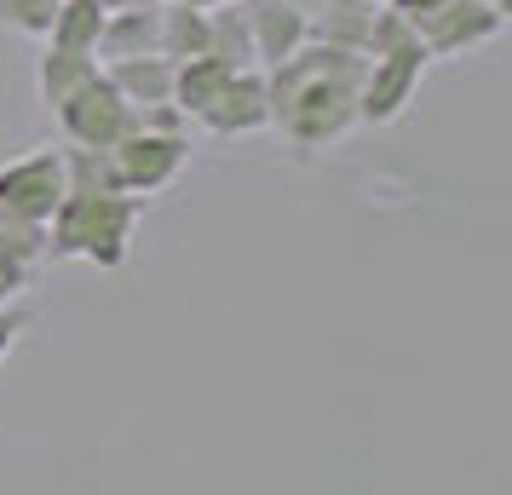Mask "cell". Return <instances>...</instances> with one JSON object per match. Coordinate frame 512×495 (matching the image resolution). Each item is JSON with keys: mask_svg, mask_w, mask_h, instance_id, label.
Instances as JSON below:
<instances>
[{"mask_svg": "<svg viewBox=\"0 0 512 495\" xmlns=\"http://www.w3.org/2000/svg\"><path fill=\"white\" fill-rule=\"evenodd\" d=\"M369 52L340 41H300L282 64L265 70V104L271 127L294 150H328L357 127V93H363Z\"/></svg>", "mask_w": 512, "mask_h": 495, "instance_id": "1", "label": "cell"}, {"mask_svg": "<svg viewBox=\"0 0 512 495\" xmlns=\"http://www.w3.org/2000/svg\"><path fill=\"white\" fill-rule=\"evenodd\" d=\"M144 219V196L133 190H64L47 219V260H87L98 271H121L133 254V231Z\"/></svg>", "mask_w": 512, "mask_h": 495, "instance_id": "2", "label": "cell"}, {"mask_svg": "<svg viewBox=\"0 0 512 495\" xmlns=\"http://www.w3.org/2000/svg\"><path fill=\"white\" fill-rule=\"evenodd\" d=\"M432 64V52L415 41L403 47H386V52H369V70H363V93H357V127H386L397 121L420 93V75Z\"/></svg>", "mask_w": 512, "mask_h": 495, "instance_id": "3", "label": "cell"}, {"mask_svg": "<svg viewBox=\"0 0 512 495\" xmlns=\"http://www.w3.org/2000/svg\"><path fill=\"white\" fill-rule=\"evenodd\" d=\"M110 162H116L121 190L133 196H156L167 190L190 162V133H162V127H127L110 144Z\"/></svg>", "mask_w": 512, "mask_h": 495, "instance_id": "4", "label": "cell"}, {"mask_svg": "<svg viewBox=\"0 0 512 495\" xmlns=\"http://www.w3.org/2000/svg\"><path fill=\"white\" fill-rule=\"evenodd\" d=\"M58 127H64V144H87V150H110V144L133 127V104L116 93V81L104 70H93L81 87H75L58 110Z\"/></svg>", "mask_w": 512, "mask_h": 495, "instance_id": "5", "label": "cell"}, {"mask_svg": "<svg viewBox=\"0 0 512 495\" xmlns=\"http://www.w3.org/2000/svg\"><path fill=\"white\" fill-rule=\"evenodd\" d=\"M409 24H415L420 47L432 52V64H438V58H461V52L495 41L507 29V12H495L489 0H443V6L420 12Z\"/></svg>", "mask_w": 512, "mask_h": 495, "instance_id": "6", "label": "cell"}, {"mask_svg": "<svg viewBox=\"0 0 512 495\" xmlns=\"http://www.w3.org/2000/svg\"><path fill=\"white\" fill-rule=\"evenodd\" d=\"M58 196H64V144L29 150V156L0 167V202L18 219H29V225H47Z\"/></svg>", "mask_w": 512, "mask_h": 495, "instance_id": "7", "label": "cell"}, {"mask_svg": "<svg viewBox=\"0 0 512 495\" xmlns=\"http://www.w3.org/2000/svg\"><path fill=\"white\" fill-rule=\"evenodd\" d=\"M190 127H208L219 139H248L259 127H271V104H265V70L248 64V70H231V81L202 104V116Z\"/></svg>", "mask_w": 512, "mask_h": 495, "instance_id": "8", "label": "cell"}, {"mask_svg": "<svg viewBox=\"0 0 512 495\" xmlns=\"http://www.w3.org/2000/svg\"><path fill=\"white\" fill-rule=\"evenodd\" d=\"M242 6H248V29H254L259 70L282 64L300 41H311V18H305L294 0H242Z\"/></svg>", "mask_w": 512, "mask_h": 495, "instance_id": "9", "label": "cell"}, {"mask_svg": "<svg viewBox=\"0 0 512 495\" xmlns=\"http://www.w3.org/2000/svg\"><path fill=\"white\" fill-rule=\"evenodd\" d=\"M156 41H162V0H150V6H116V12H104L93 58L110 64V58H133V52H162Z\"/></svg>", "mask_w": 512, "mask_h": 495, "instance_id": "10", "label": "cell"}, {"mask_svg": "<svg viewBox=\"0 0 512 495\" xmlns=\"http://www.w3.org/2000/svg\"><path fill=\"white\" fill-rule=\"evenodd\" d=\"M98 70L116 81L127 104H167L173 98V58L167 52H133V58H110Z\"/></svg>", "mask_w": 512, "mask_h": 495, "instance_id": "11", "label": "cell"}, {"mask_svg": "<svg viewBox=\"0 0 512 495\" xmlns=\"http://www.w3.org/2000/svg\"><path fill=\"white\" fill-rule=\"evenodd\" d=\"M208 52L213 58H225L231 70L259 64L254 58V29H248V6H242V0H219V6H208Z\"/></svg>", "mask_w": 512, "mask_h": 495, "instance_id": "12", "label": "cell"}, {"mask_svg": "<svg viewBox=\"0 0 512 495\" xmlns=\"http://www.w3.org/2000/svg\"><path fill=\"white\" fill-rule=\"evenodd\" d=\"M380 6L386 0H323L311 12V35L317 41H340V47H369V29Z\"/></svg>", "mask_w": 512, "mask_h": 495, "instance_id": "13", "label": "cell"}, {"mask_svg": "<svg viewBox=\"0 0 512 495\" xmlns=\"http://www.w3.org/2000/svg\"><path fill=\"white\" fill-rule=\"evenodd\" d=\"M156 47L185 64V58H202L208 52V6H185V0H162V41Z\"/></svg>", "mask_w": 512, "mask_h": 495, "instance_id": "14", "label": "cell"}, {"mask_svg": "<svg viewBox=\"0 0 512 495\" xmlns=\"http://www.w3.org/2000/svg\"><path fill=\"white\" fill-rule=\"evenodd\" d=\"M93 70H98L93 52H70V47H52V41H47V52H41V70H35L41 104H47V110H58V104H64V98H70Z\"/></svg>", "mask_w": 512, "mask_h": 495, "instance_id": "15", "label": "cell"}, {"mask_svg": "<svg viewBox=\"0 0 512 495\" xmlns=\"http://www.w3.org/2000/svg\"><path fill=\"white\" fill-rule=\"evenodd\" d=\"M98 29H104V0H58L52 29L41 35V41L70 47V52H93L98 47Z\"/></svg>", "mask_w": 512, "mask_h": 495, "instance_id": "16", "label": "cell"}, {"mask_svg": "<svg viewBox=\"0 0 512 495\" xmlns=\"http://www.w3.org/2000/svg\"><path fill=\"white\" fill-rule=\"evenodd\" d=\"M0 254H12V260L41 271V260H47V225H29V219H18L0 202Z\"/></svg>", "mask_w": 512, "mask_h": 495, "instance_id": "17", "label": "cell"}, {"mask_svg": "<svg viewBox=\"0 0 512 495\" xmlns=\"http://www.w3.org/2000/svg\"><path fill=\"white\" fill-rule=\"evenodd\" d=\"M58 0H0V24L18 29V35H47Z\"/></svg>", "mask_w": 512, "mask_h": 495, "instance_id": "18", "label": "cell"}, {"mask_svg": "<svg viewBox=\"0 0 512 495\" xmlns=\"http://www.w3.org/2000/svg\"><path fill=\"white\" fill-rule=\"evenodd\" d=\"M29 277H35V265L12 260V254H0V306H12V300L29 288Z\"/></svg>", "mask_w": 512, "mask_h": 495, "instance_id": "19", "label": "cell"}, {"mask_svg": "<svg viewBox=\"0 0 512 495\" xmlns=\"http://www.w3.org/2000/svg\"><path fill=\"white\" fill-rule=\"evenodd\" d=\"M29 329V317L18 306H0V363H6V352L18 346V334Z\"/></svg>", "mask_w": 512, "mask_h": 495, "instance_id": "20", "label": "cell"}, {"mask_svg": "<svg viewBox=\"0 0 512 495\" xmlns=\"http://www.w3.org/2000/svg\"><path fill=\"white\" fill-rule=\"evenodd\" d=\"M386 6H397L403 18H420V12H432V6H443V0H386Z\"/></svg>", "mask_w": 512, "mask_h": 495, "instance_id": "21", "label": "cell"}, {"mask_svg": "<svg viewBox=\"0 0 512 495\" xmlns=\"http://www.w3.org/2000/svg\"><path fill=\"white\" fill-rule=\"evenodd\" d=\"M294 6H300L305 18H311V12H317V6H323V0H294Z\"/></svg>", "mask_w": 512, "mask_h": 495, "instance_id": "22", "label": "cell"}, {"mask_svg": "<svg viewBox=\"0 0 512 495\" xmlns=\"http://www.w3.org/2000/svg\"><path fill=\"white\" fill-rule=\"evenodd\" d=\"M489 6H495V12H512V0H489Z\"/></svg>", "mask_w": 512, "mask_h": 495, "instance_id": "23", "label": "cell"}, {"mask_svg": "<svg viewBox=\"0 0 512 495\" xmlns=\"http://www.w3.org/2000/svg\"><path fill=\"white\" fill-rule=\"evenodd\" d=\"M185 6H219V0H185Z\"/></svg>", "mask_w": 512, "mask_h": 495, "instance_id": "24", "label": "cell"}]
</instances>
